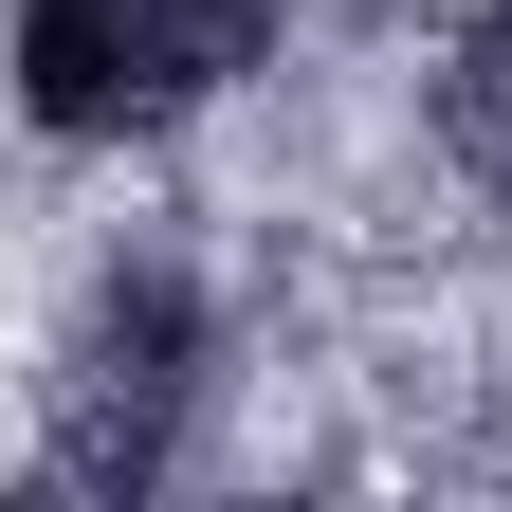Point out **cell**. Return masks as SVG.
<instances>
[{
	"label": "cell",
	"mask_w": 512,
	"mask_h": 512,
	"mask_svg": "<svg viewBox=\"0 0 512 512\" xmlns=\"http://www.w3.org/2000/svg\"><path fill=\"white\" fill-rule=\"evenodd\" d=\"M220 384H238V330H220V293H202V256H165V238L92 256L74 311H55V366H37L55 476H92V494H165V476H202Z\"/></svg>",
	"instance_id": "1"
},
{
	"label": "cell",
	"mask_w": 512,
	"mask_h": 512,
	"mask_svg": "<svg viewBox=\"0 0 512 512\" xmlns=\"http://www.w3.org/2000/svg\"><path fill=\"white\" fill-rule=\"evenodd\" d=\"M256 55H275V0H0V92L37 147H165Z\"/></svg>",
	"instance_id": "2"
},
{
	"label": "cell",
	"mask_w": 512,
	"mask_h": 512,
	"mask_svg": "<svg viewBox=\"0 0 512 512\" xmlns=\"http://www.w3.org/2000/svg\"><path fill=\"white\" fill-rule=\"evenodd\" d=\"M421 128H439V165H458L476 202H512V0H476V19L439 37V74H421Z\"/></svg>",
	"instance_id": "3"
}]
</instances>
